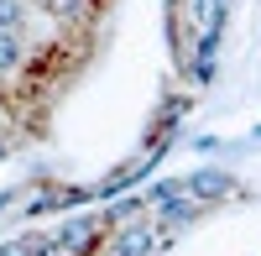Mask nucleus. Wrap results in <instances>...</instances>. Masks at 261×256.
<instances>
[{
	"instance_id": "nucleus-1",
	"label": "nucleus",
	"mask_w": 261,
	"mask_h": 256,
	"mask_svg": "<svg viewBox=\"0 0 261 256\" xmlns=\"http://www.w3.org/2000/svg\"><path fill=\"white\" fill-rule=\"evenodd\" d=\"M16 58H21L16 37H11V32H0V68H16Z\"/></svg>"
},
{
	"instance_id": "nucleus-2",
	"label": "nucleus",
	"mask_w": 261,
	"mask_h": 256,
	"mask_svg": "<svg viewBox=\"0 0 261 256\" xmlns=\"http://www.w3.org/2000/svg\"><path fill=\"white\" fill-rule=\"evenodd\" d=\"M0 256H21V251H16V246H6V251H0Z\"/></svg>"
}]
</instances>
